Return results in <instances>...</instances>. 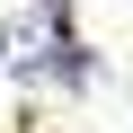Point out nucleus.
Listing matches in <instances>:
<instances>
[{
	"label": "nucleus",
	"mask_w": 133,
	"mask_h": 133,
	"mask_svg": "<svg viewBox=\"0 0 133 133\" xmlns=\"http://www.w3.org/2000/svg\"><path fill=\"white\" fill-rule=\"evenodd\" d=\"M0 62H9V71H53V80H80V53H62L53 9H36V18H9V27H0Z\"/></svg>",
	"instance_id": "nucleus-1"
}]
</instances>
